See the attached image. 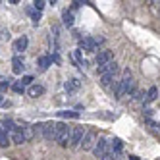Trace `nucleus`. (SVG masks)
Here are the masks:
<instances>
[{
	"instance_id": "1",
	"label": "nucleus",
	"mask_w": 160,
	"mask_h": 160,
	"mask_svg": "<svg viewBox=\"0 0 160 160\" xmlns=\"http://www.w3.org/2000/svg\"><path fill=\"white\" fill-rule=\"evenodd\" d=\"M70 137H72V131H70V125L60 122L56 123V129H54V141L62 145V147H68L70 145Z\"/></svg>"
},
{
	"instance_id": "2",
	"label": "nucleus",
	"mask_w": 160,
	"mask_h": 160,
	"mask_svg": "<svg viewBox=\"0 0 160 160\" xmlns=\"http://www.w3.org/2000/svg\"><path fill=\"white\" fill-rule=\"evenodd\" d=\"M83 137H85V128L83 125H75L72 129V137H70V147L73 148H79L83 143Z\"/></svg>"
},
{
	"instance_id": "3",
	"label": "nucleus",
	"mask_w": 160,
	"mask_h": 160,
	"mask_svg": "<svg viewBox=\"0 0 160 160\" xmlns=\"http://www.w3.org/2000/svg\"><path fill=\"white\" fill-rule=\"evenodd\" d=\"M108 151H110V147H108V139H106V137H98L97 143H95V147H93V154L100 160L102 156L108 152Z\"/></svg>"
},
{
	"instance_id": "4",
	"label": "nucleus",
	"mask_w": 160,
	"mask_h": 160,
	"mask_svg": "<svg viewBox=\"0 0 160 160\" xmlns=\"http://www.w3.org/2000/svg\"><path fill=\"white\" fill-rule=\"evenodd\" d=\"M97 143V135L95 131H85V137H83V143L79 148H83V151H93V147Z\"/></svg>"
},
{
	"instance_id": "5",
	"label": "nucleus",
	"mask_w": 160,
	"mask_h": 160,
	"mask_svg": "<svg viewBox=\"0 0 160 160\" xmlns=\"http://www.w3.org/2000/svg\"><path fill=\"white\" fill-rule=\"evenodd\" d=\"M97 41L95 39H91V37H83V39H79V47H81L83 50H87V52H95L97 50Z\"/></svg>"
},
{
	"instance_id": "6",
	"label": "nucleus",
	"mask_w": 160,
	"mask_h": 160,
	"mask_svg": "<svg viewBox=\"0 0 160 160\" xmlns=\"http://www.w3.org/2000/svg\"><path fill=\"white\" fill-rule=\"evenodd\" d=\"M54 129H56V123H54V122L42 123V137H44L47 141H54Z\"/></svg>"
},
{
	"instance_id": "7",
	"label": "nucleus",
	"mask_w": 160,
	"mask_h": 160,
	"mask_svg": "<svg viewBox=\"0 0 160 160\" xmlns=\"http://www.w3.org/2000/svg\"><path fill=\"white\" fill-rule=\"evenodd\" d=\"M95 62H97V68H100V66H104V64L112 62V52H110V50H100V52L97 54Z\"/></svg>"
},
{
	"instance_id": "8",
	"label": "nucleus",
	"mask_w": 160,
	"mask_h": 160,
	"mask_svg": "<svg viewBox=\"0 0 160 160\" xmlns=\"http://www.w3.org/2000/svg\"><path fill=\"white\" fill-rule=\"evenodd\" d=\"M10 141H12L14 145H23V143L27 141V137H25V133L21 131V128H19L18 131H14L12 135H10Z\"/></svg>"
},
{
	"instance_id": "9",
	"label": "nucleus",
	"mask_w": 160,
	"mask_h": 160,
	"mask_svg": "<svg viewBox=\"0 0 160 160\" xmlns=\"http://www.w3.org/2000/svg\"><path fill=\"white\" fill-rule=\"evenodd\" d=\"M108 147H110V151L114 152V154H120V152H123L122 151V141L118 139V137H110V139H108Z\"/></svg>"
},
{
	"instance_id": "10",
	"label": "nucleus",
	"mask_w": 160,
	"mask_h": 160,
	"mask_svg": "<svg viewBox=\"0 0 160 160\" xmlns=\"http://www.w3.org/2000/svg\"><path fill=\"white\" fill-rule=\"evenodd\" d=\"M116 73H118V70H116V72H108V73H104V75H100V85H102V87H112Z\"/></svg>"
},
{
	"instance_id": "11",
	"label": "nucleus",
	"mask_w": 160,
	"mask_h": 160,
	"mask_svg": "<svg viewBox=\"0 0 160 160\" xmlns=\"http://www.w3.org/2000/svg\"><path fill=\"white\" fill-rule=\"evenodd\" d=\"M118 70V64L116 62H108V64H104V66H100V68H97V72L100 73V75H104V73H108V72H116Z\"/></svg>"
},
{
	"instance_id": "12",
	"label": "nucleus",
	"mask_w": 160,
	"mask_h": 160,
	"mask_svg": "<svg viewBox=\"0 0 160 160\" xmlns=\"http://www.w3.org/2000/svg\"><path fill=\"white\" fill-rule=\"evenodd\" d=\"M27 48V37H19L16 42H14V52L19 54V52H23Z\"/></svg>"
},
{
	"instance_id": "13",
	"label": "nucleus",
	"mask_w": 160,
	"mask_h": 160,
	"mask_svg": "<svg viewBox=\"0 0 160 160\" xmlns=\"http://www.w3.org/2000/svg\"><path fill=\"white\" fill-rule=\"evenodd\" d=\"M72 58H73V62H75V64H77L79 68H81V70H85V68H87V62H85V60L81 58V50H79V48L72 52Z\"/></svg>"
},
{
	"instance_id": "14",
	"label": "nucleus",
	"mask_w": 160,
	"mask_h": 160,
	"mask_svg": "<svg viewBox=\"0 0 160 160\" xmlns=\"http://www.w3.org/2000/svg\"><path fill=\"white\" fill-rule=\"evenodd\" d=\"M2 129L6 131V133H10L12 135L14 131H18V128H16V123L10 120V118H6V120H2Z\"/></svg>"
},
{
	"instance_id": "15",
	"label": "nucleus",
	"mask_w": 160,
	"mask_h": 160,
	"mask_svg": "<svg viewBox=\"0 0 160 160\" xmlns=\"http://www.w3.org/2000/svg\"><path fill=\"white\" fill-rule=\"evenodd\" d=\"M44 93V87L42 85H31L29 87V97H39Z\"/></svg>"
},
{
	"instance_id": "16",
	"label": "nucleus",
	"mask_w": 160,
	"mask_h": 160,
	"mask_svg": "<svg viewBox=\"0 0 160 160\" xmlns=\"http://www.w3.org/2000/svg\"><path fill=\"white\" fill-rule=\"evenodd\" d=\"M156 98H158V89H156V87H151V89L147 91V98H145V100H147V102H152V100H156Z\"/></svg>"
},
{
	"instance_id": "17",
	"label": "nucleus",
	"mask_w": 160,
	"mask_h": 160,
	"mask_svg": "<svg viewBox=\"0 0 160 160\" xmlns=\"http://www.w3.org/2000/svg\"><path fill=\"white\" fill-rule=\"evenodd\" d=\"M10 143H12V141H10V135L2 129V125H0V145H2V147H8Z\"/></svg>"
},
{
	"instance_id": "18",
	"label": "nucleus",
	"mask_w": 160,
	"mask_h": 160,
	"mask_svg": "<svg viewBox=\"0 0 160 160\" xmlns=\"http://www.w3.org/2000/svg\"><path fill=\"white\" fill-rule=\"evenodd\" d=\"M50 64H52L50 56H41V58H39V68H41V70H47Z\"/></svg>"
},
{
	"instance_id": "19",
	"label": "nucleus",
	"mask_w": 160,
	"mask_h": 160,
	"mask_svg": "<svg viewBox=\"0 0 160 160\" xmlns=\"http://www.w3.org/2000/svg\"><path fill=\"white\" fill-rule=\"evenodd\" d=\"M62 19H64V25H68V27H72V25H73V14H72V12H68V10L62 14Z\"/></svg>"
},
{
	"instance_id": "20",
	"label": "nucleus",
	"mask_w": 160,
	"mask_h": 160,
	"mask_svg": "<svg viewBox=\"0 0 160 160\" xmlns=\"http://www.w3.org/2000/svg\"><path fill=\"white\" fill-rule=\"evenodd\" d=\"M12 66H14V73H21V72H23V62H21V60L18 58V56L14 58Z\"/></svg>"
},
{
	"instance_id": "21",
	"label": "nucleus",
	"mask_w": 160,
	"mask_h": 160,
	"mask_svg": "<svg viewBox=\"0 0 160 160\" xmlns=\"http://www.w3.org/2000/svg\"><path fill=\"white\" fill-rule=\"evenodd\" d=\"M75 89H79V81H77V79L66 81V91H75Z\"/></svg>"
},
{
	"instance_id": "22",
	"label": "nucleus",
	"mask_w": 160,
	"mask_h": 160,
	"mask_svg": "<svg viewBox=\"0 0 160 160\" xmlns=\"http://www.w3.org/2000/svg\"><path fill=\"white\" fill-rule=\"evenodd\" d=\"M62 118H79V112H72V110H66V112H60Z\"/></svg>"
},
{
	"instance_id": "23",
	"label": "nucleus",
	"mask_w": 160,
	"mask_h": 160,
	"mask_svg": "<svg viewBox=\"0 0 160 160\" xmlns=\"http://www.w3.org/2000/svg\"><path fill=\"white\" fill-rule=\"evenodd\" d=\"M29 14H31V19H33V23H39V19H41V12H33V10H29Z\"/></svg>"
},
{
	"instance_id": "24",
	"label": "nucleus",
	"mask_w": 160,
	"mask_h": 160,
	"mask_svg": "<svg viewBox=\"0 0 160 160\" xmlns=\"http://www.w3.org/2000/svg\"><path fill=\"white\" fill-rule=\"evenodd\" d=\"M44 4H47V2H44V0H35V2H33V8H35L37 12H41V10L44 8Z\"/></svg>"
},
{
	"instance_id": "25",
	"label": "nucleus",
	"mask_w": 160,
	"mask_h": 160,
	"mask_svg": "<svg viewBox=\"0 0 160 160\" xmlns=\"http://www.w3.org/2000/svg\"><path fill=\"white\" fill-rule=\"evenodd\" d=\"M14 91H16V93H23V91H25V85L21 83V81H18V83H14Z\"/></svg>"
},
{
	"instance_id": "26",
	"label": "nucleus",
	"mask_w": 160,
	"mask_h": 160,
	"mask_svg": "<svg viewBox=\"0 0 160 160\" xmlns=\"http://www.w3.org/2000/svg\"><path fill=\"white\" fill-rule=\"evenodd\" d=\"M0 39H2V41H8V39H10V31H8V29H0Z\"/></svg>"
},
{
	"instance_id": "27",
	"label": "nucleus",
	"mask_w": 160,
	"mask_h": 160,
	"mask_svg": "<svg viewBox=\"0 0 160 160\" xmlns=\"http://www.w3.org/2000/svg\"><path fill=\"white\" fill-rule=\"evenodd\" d=\"M21 83H23V85H31L33 83V77L31 75H23V77H21Z\"/></svg>"
},
{
	"instance_id": "28",
	"label": "nucleus",
	"mask_w": 160,
	"mask_h": 160,
	"mask_svg": "<svg viewBox=\"0 0 160 160\" xmlns=\"http://www.w3.org/2000/svg\"><path fill=\"white\" fill-rule=\"evenodd\" d=\"M131 98H133V100H143V93H141V91H137V89H135V93L131 95Z\"/></svg>"
},
{
	"instance_id": "29",
	"label": "nucleus",
	"mask_w": 160,
	"mask_h": 160,
	"mask_svg": "<svg viewBox=\"0 0 160 160\" xmlns=\"http://www.w3.org/2000/svg\"><path fill=\"white\" fill-rule=\"evenodd\" d=\"M100 160H114V152H112V151H108V152H106L104 156L100 158Z\"/></svg>"
},
{
	"instance_id": "30",
	"label": "nucleus",
	"mask_w": 160,
	"mask_h": 160,
	"mask_svg": "<svg viewBox=\"0 0 160 160\" xmlns=\"http://www.w3.org/2000/svg\"><path fill=\"white\" fill-rule=\"evenodd\" d=\"M10 87V79H6V81H2V83H0V91H6Z\"/></svg>"
},
{
	"instance_id": "31",
	"label": "nucleus",
	"mask_w": 160,
	"mask_h": 160,
	"mask_svg": "<svg viewBox=\"0 0 160 160\" xmlns=\"http://www.w3.org/2000/svg\"><path fill=\"white\" fill-rule=\"evenodd\" d=\"M114 160H128V156L123 152H120V154H114Z\"/></svg>"
}]
</instances>
